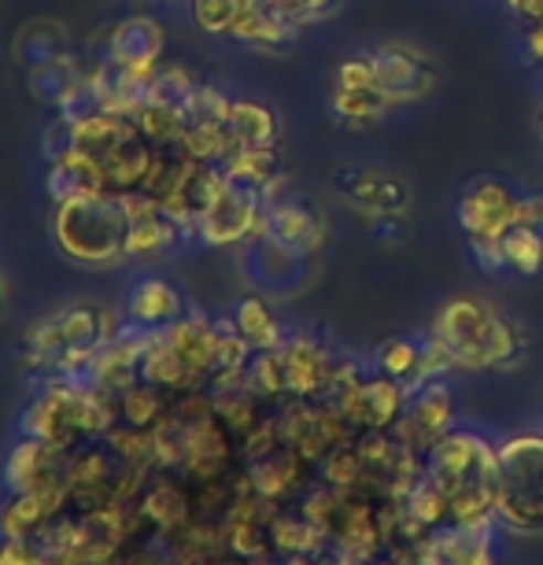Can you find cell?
Returning <instances> with one entry per match:
<instances>
[{
  "mask_svg": "<svg viewBox=\"0 0 543 565\" xmlns=\"http://www.w3.org/2000/svg\"><path fill=\"white\" fill-rule=\"evenodd\" d=\"M425 477L447 495V525L492 529L499 488V444L451 429L425 455Z\"/></svg>",
  "mask_w": 543,
  "mask_h": 565,
  "instance_id": "obj_1",
  "label": "cell"
},
{
  "mask_svg": "<svg viewBox=\"0 0 543 565\" xmlns=\"http://www.w3.org/2000/svg\"><path fill=\"white\" fill-rule=\"evenodd\" d=\"M119 425V396L85 377H52L23 411V436L74 451L85 440H104Z\"/></svg>",
  "mask_w": 543,
  "mask_h": 565,
  "instance_id": "obj_2",
  "label": "cell"
},
{
  "mask_svg": "<svg viewBox=\"0 0 543 565\" xmlns=\"http://www.w3.org/2000/svg\"><path fill=\"white\" fill-rule=\"evenodd\" d=\"M429 337L451 355L455 370H503L514 362L518 326L496 303L477 296H455L436 311Z\"/></svg>",
  "mask_w": 543,
  "mask_h": 565,
  "instance_id": "obj_3",
  "label": "cell"
},
{
  "mask_svg": "<svg viewBox=\"0 0 543 565\" xmlns=\"http://www.w3.org/2000/svg\"><path fill=\"white\" fill-rule=\"evenodd\" d=\"M219 322L207 315H181L178 322L152 329L141 359V381L163 392H196L207 388L215 370Z\"/></svg>",
  "mask_w": 543,
  "mask_h": 565,
  "instance_id": "obj_4",
  "label": "cell"
},
{
  "mask_svg": "<svg viewBox=\"0 0 543 565\" xmlns=\"http://www.w3.org/2000/svg\"><path fill=\"white\" fill-rule=\"evenodd\" d=\"M115 333H119V326H115V315L108 307L74 303L67 311L38 318L26 329L23 362L30 370H52L56 377H82L97 348Z\"/></svg>",
  "mask_w": 543,
  "mask_h": 565,
  "instance_id": "obj_5",
  "label": "cell"
},
{
  "mask_svg": "<svg viewBox=\"0 0 543 565\" xmlns=\"http://www.w3.org/2000/svg\"><path fill=\"white\" fill-rule=\"evenodd\" d=\"M52 237L67 259L82 266H111L126 259V200L108 189L63 200L52 215Z\"/></svg>",
  "mask_w": 543,
  "mask_h": 565,
  "instance_id": "obj_6",
  "label": "cell"
},
{
  "mask_svg": "<svg viewBox=\"0 0 543 565\" xmlns=\"http://www.w3.org/2000/svg\"><path fill=\"white\" fill-rule=\"evenodd\" d=\"M496 521L510 532H543V433H514L499 444Z\"/></svg>",
  "mask_w": 543,
  "mask_h": 565,
  "instance_id": "obj_7",
  "label": "cell"
},
{
  "mask_svg": "<svg viewBox=\"0 0 543 565\" xmlns=\"http://www.w3.org/2000/svg\"><path fill=\"white\" fill-rule=\"evenodd\" d=\"M196 237L211 248H233L244 241H266V204L259 189L226 181V189L196 222Z\"/></svg>",
  "mask_w": 543,
  "mask_h": 565,
  "instance_id": "obj_8",
  "label": "cell"
},
{
  "mask_svg": "<svg viewBox=\"0 0 543 565\" xmlns=\"http://www.w3.org/2000/svg\"><path fill=\"white\" fill-rule=\"evenodd\" d=\"M518 193L499 178H477L462 189L455 218L470 241H503L518 226Z\"/></svg>",
  "mask_w": 543,
  "mask_h": 565,
  "instance_id": "obj_9",
  "label": "cell"
},
{
  "mask_svg": "<svg viewBox=\"0 0 543 565\" xmlns=\"http://www.w3.org/2000/svg\"><path fill=\"white\" fill-rule=\"evenodd\" d=\"M377 89L392 104H418L436 89V63L425 49L407 41H388L374 49Z\"/></svg>",
  "mask_w": 543,
  "mask_h": 565,
  "instance_id": "obj_10",
  "label": "cell"
},
{
  "mask_svg": "<svg viewBox=\"0 0 543 565\" xmlns=\"http://www.w3.org/2000/svg\"><path fill=\"white\" fill-rule=\"evenodd\" d=\"M451 429H455L451 392H447L444 381H429V385H422L418 392H411L407 411L392 425V436H396V444L411 447V451L429 455Z\"/></svg>",
  "mask_w": 543,
  "mask_h": 565,
  "instance_id": "obj_11",
  "label": "cell"
},
{
  "mask_svg": "<svg viewBox=\"0 0 543 565\" xmlns=\"http://www.w3.org/2000/svg\"><path fill=\"white\" fill-rule=\"evenodd\" d=\"M278 351H281L289 396H300V399H326L329 396L333 373H337L333 348L322 344V340L311 333H296L285 340Z\"/></svg>",
  "mask_w": 543,
  "mask_h": 565,
  "instance_id": "obj_12",
  "label": "cell"
},
{
  "mask_svg": "<svg viewBox=\"0 0 543 565\" xmlns=\"http://www.w3.org/2000/svg\"><path fill=\"white\" fill-rule=\"evenodd\" d=\"M145 344H148V329H137V326L119 329L111 340H104L97 348V355L89 359V366L82 370V377L119 396V392H126L141 381Z\"/></svg>",
  "mask_w": 543,
  "mask_h": 565,
  "instance_id": "obj_13",
  "label": "cell"
},
{
  "mask_svg": "<svg viewBox=\"0 0 543 565\" xmlns=\"http://www.w3.org/2000/svg\"><path fill=\"white\" fill-rule=\"evenodd\" d=\"M141 130H137L134 115H115V111H89L82 119L67 122V145L78 148L82 156H89L97 167H108L126 145H134Z\"/></svg>",
  "mask_w": 543,
  "mask_h": 565,
  "instance_id": "obj_14",
  "label": "cell"
},
{
  "mask_svg": "<svg viewBox=\"0 0 543 565\" xmlns=\"http://www.w3.org/2000/svg\"><path fill=\"white\" fill-rule=\"evenodd\" d=\"M326 237L329 222L315 207L300 204V200H278L274 207H266V241H274L289 255L322 252Z\"/></svg>",
  "mask_w": 543,
  "mask_h": 565,
  "instance_id": "obj_15",
  "label": "cell"
},
{
  "mask_svg": "<svg viewBox=\"0 0 543 565\" xmlns=\"http://www.w3.org/2000/svg\"><path fill=\"white\" fill-rule=\"evenodd\" d=\"M63 466H67V451H60V447L45 440H34V436H23L4 462V481L12 488V495L38 492V488L63 484Z\"/></svg>",
  "mask_w": 543,
  "mask_h": 565,
  "instance_id": "obj_16",
  "label": "cell"
},
{
  "mask_svg": "<svg viewBox=\"0 0 543 565\" xmlns=\"http://www.w3.org/2000/svg\"><path fill=\"white\" fill-rule=\"evenodd\" d=\"M123 200H126V255L148 259V255L163 252L178 241V233H181L178 222L170 218L152 196L130 193Z\"/></svg>",
  "mask_w": 543,
  "mask_h": 565,
  "instance_id": "obj_17",
  "label": "cell"
},
{
  "mask_svg": "<svg viewBox=\"0 0 543 565\" xmlns=\"http://www.w3.org/2000/svg\"><path fill=\"white\" fill-rule=\"evenodd\" d=\"M163 52V26L152 23L148 15H134L111 30V63H119L141 82L156 78V60Z\"/></svg>",
  "mask_w": 543,
  "mask_h": 565,
  "instance_id": "obj_18",
  "label": "cell"
},
{
  "mask_svg": "<svg viewBox=\"0 0 543 565\" xmlns=\"http://www.w3.org/2000/svg\"><path fill=\"white\" fill-rule=\"evenodd\" d=\"M337 185L340 196L355 211H366V215H403L411 204L407 185L400 178L377 174V170H344Z\"/></svg>",
  "mask_w": 543,
  "mask_h": 565,
  "instance_id": "obj_19",
  "label": "cell"
},
{
  "mask_svg": "<svg viewBox=\"0 0 543 565\" xmlns=\"http://www.w3.org/2000/svg\"><path fill=\"white\" fill-rule=\"evenodd\" d=\"M71 503L67 484H49L38 492H15L12 503L0 510V540L4 536H38L49 521Z\"/></svg>",
  "mask_w": 543,
  "mask_h": 565,
  "instance_id": "obj_20",
  "label": "cell"
},
{
  "mask_svg": "<svg viewBox=\"0 0 543 565\" xmlns=\"http://www.w3.org/2000/svg\"><path fill=\"white\" fill-rule=\"evenodd\" d=\"M307 458L296 451V447L281 444L278 451H270L266 458H255L248 462V481L252 488L259 492L263 499H270V503H281V499H289L292 492H300L304 481H307Z\"/></svg>",
  "mask_w": 543,
  "mask_h": 565,
  "instance_id": "obj_21",
  "label": "cell"
},
{
  "mask_svg": "<svg viewBox=\"0 0 543 565\" xmlns=\"http://www.w3.org/2000/svg\"><path fill=\"white\" fill-rule=\"evenodd\" d=\"M185 315V300L170 281H159V277H148V281H137L130 289V300H126V318L137 329H163L170 322Z\"/></svg>",
  "mask_w": 543,
  "mask_h": 565,
  "instance_id": "obj_22",
  "label": "cell"
},
{
  "mask_svg": "<svg viewBox=\"0 0 543 565\" xmlns=\"http://www.w3.org/2000/svg\"><path fill=\"white\" fill-rule=\"evenodd\" d=\"M104 189V170L93 163L89 156H82L78 148H60L52 152L49 163V193L56 204L71 196H85V193H100Z\"/></svg>",
  "mask_w": 543,
  "mask_h": 565,
  "instance_id": "obj_23",
  "label": "cell"
},
{
  "mask_svg": "<svg viewBox=\"0 0 543 565\" xmlns=\"http://www.w3.org/2000/svg\"><path fill=\"white\" fill-rule=\"evenodd\" d=\"M292 34H296V26L285 23L270 0H241L237 19H233V30H230L233 41L259 45V49H278L285 41H292Z\"/></svg>",
  "mask_w": 543,
  "mask_h": 565,
  "instance_id": "obj_24",
  "label": "cell"
},
{
  "mask_svg": "<svg viewBox=\"0 0 543 565\" xmlns=\"http://www.w3.org/2000/svg\"><path fill=\"white\" fill-rule=\"evenodd\" d=\"M134 122L152 148H178L193 119H189V111L181 108V104L145 100L141 108L134 111Z\"/></svg>",
  "mask_w": 543,
  "mask_h": 565,
  "instance_id": "obj_25",
  "label": "cell"
},
{
  "mask_svg": "<svg viewBox=\"0 0 543 565\" xmlns=\"http://www.w3.org/2000/svg\"><path fill=\"white\" fill-rule=\"evenodd\" d=\"M226 126L230 134L237 137V145H248V148H270L278 145V115H274L266 104L259 100H244L237 97L230 104V115H226Z\"/></svg>",
  "mask_w": 543,
  "mask_h": 565,
  "instance_id": "obj_26",
  "label": "cell"
},
{
  "mask_svg": "<svg viewBox=\"0 0 543 565\" xmlns=\"http://www.w3.org/2000/svg\"><path fill=\"white\" fill-rule=\"evenodd\" d=\"M156 159V148L145 141V137H137L134 145H126L119 156L111 159L104 170V189L115 196H130V193H141L145 178H148V167H152Z\"/></svg>",
  "mask_w": 543,
  "mask_h": 565,
  "instance_id": "obj_27",
  "label": "cell"
},
{
  "mask_svg": "<svg viewBox=\"0 0 543 565\" xmlns=\"http://www.w3.org/2000/svg\"><path fill=\"white\" fill-rule=\"evenodd\" d=\"M141 518H148L163 532H178L193 521V503L174 481H152L141 495Z\"/></svg>",
  "mask_w": 543,
  "mask_h": 565,
  "instance_id": "obj_28",
  "label": "cell"
},
{
  "mask_svg": "<svg viewBox=\"0 0 543 565\" xmlns=\"http://www.w3.org/2000/svg\"><path fill=\"white\" fill-rule=\"evenodd\" d=\"M222 170H226V178L241 181V185L248 189H263L270 185L274 178L285 174L281 170V156L278 148H248V145H237L233 152L226 156V163H222Z\"/></svg>",
  "mask_w": 543,
  "mask_h": 565,
  "instance_id": "obj_29",
  "label": "cell"
},
{
  "mask_svg": "<svg viewBox=\"0 0 543 565\" xmlns=\"http://www.w3.org/2000/svg\"><path fill=\"white\" fill-rule=\"evenodd\" d=\"M211 396H215V418L226 425L237 440L244 433H252L255 425L266 418V399L248 385H237V388H226V392H211Z\"/></svg>",
  "mask_w": 543,
  "mask_h": 565,
  "instance_id": "obj_30",
  "label": "cell"
},
{
  "mask_svg": "<svg viewBox=\"0 0 543 565\" xmlns=\"http://www.w3.org/2000/svg\"><path fill=\"white\" fill-rule=\"evenodd\" d=\"M233 326H237V333L248 340L255 351H274L289 340L281 322L274 318V311L259 300V296H248V300L237 303V311H233Z\"/></svg>",
  "mask_w": 543,
  "mask_h": 565,
  "instance_id": "obj_31",
  "label": "cell"
},
{
  "mask_svg": "<svg viewBox=\"0 0 543 565\" xmlns=\"http://www.w3.org/2000/svg\"><path fill=\"white\" fill-rule=\"evenodd\" d=\"M388 108H392V100L377 85H366V89H333V111L348 130L377 126L388 115Z\"/></svg>",
  "mask_w": 543,
  "mask_h": 565,
  "instance_id": "obj_32",
  "label": "cell"
},
{
  "mask_svg": "<svg viewBox=\"0 0 543 565\" xmlns=\"http://www.w3.org/2000/svg\"><path fill=\"white\" fill-rule=\"evenodd\" d=\"M270 543L285 558H315L326 551V536L318 532L304 514H274L270 521Z\"/></svg>",
  "mask_w": 543,
  "mask_h": 565,
  "instance_id": "obj_33",
  "label": "cell"
},
{
  "mask_svg": "<svg viewBox=\"0 0 543 565\" xmlns=\"http://www.w3.org/2000/svg\"><path fill=\"white\" fill-rule=\"evenodd\" d=\"M170 399H174V392H163V388L148 385V381H137V385L119 392V422L137 425V429H152V425L167 418Z\"/></svg>",
  "mask_w": 543,
  "mask_h": 565,
  "instance_id": "obj_34",
  "label": "cell"
},
{
  "mask_svg": "<svg viewBox=\"0 0 543 565\" xmlns=\"http://www.w3.org/2000/svg\"><path fill=\"white\" fill-rule=\"evenodd\" d=\"M181 152L196 163H226V156L237 148V137L230 134L226 122H189L185 137H181Z\"/></svg>",
  "mask_w": 543,
  "mask_h": 565,
  "instance_id": "obj_35",
  "label": "cell"
},
{
  "mask_svg": "<svg viewBox=\"0 0 543 565\" xmlns=\"http://www.w3.org/2000/svg\"><path fill=\"white\" fill-rule=\"evenodd\" d=\"M226 547L244 562H263L274 551L270 543V521L259 518H233L226 525Z\"/></svg>",
  "mask_w": 543,
  "mask_h": 565,
  "instance_id": "obj_36",
  "label": "cell"
},
{
  "mask_svg": "<svg viewBox=\"0 0 543 565\" xmlns=\"http://www.w3.org/2000/svg\"><path fill=\"white\" fill-rule=\"evenodd\" d=\"M503 259L518 274H540L543 270V233L540 226H514L503 237Z\"/></svg>",
  "mask_w": 543,
  "mask_h": 565,
  "instance_id": "obj_37",
  "label": "cell"
},
{
  "mask_svg": "<svg viewBox=\"0 0 543 565\" xmlns=\"http://www.w3.org/2000/svg\"><path fill=\"white\" fill-rule=\"evenodd\" d=\"M248 388H255L266 403L274 399H289V385H285V366H281V351H255L248 362Z\"/></svg>",
  "mask_w": 543,
  "mask_h": 565,
  "instance_id": "obj_38",
  "label": "cell"
},
{
  "mask_svg": "<svg viewBox=\"0 0 543 565\" xmlns=\"http://www.w3.org/2000/svg\"><path fill=\"white\" fill-rule=\"evenodd\" d=\"M418 359H422V344L407 337H392L377 348V373L400 381V385H411V377L418 373Z\"/></svg>",
  "mask_w": 543,
  "mask_h": 565,
  "instance_id": "obj_39",
  "label": "cell"
},
{
  "mask_svg": "<svg viewBox=\"0 0 543 565\" xmlns=\"http://www.w3.org/2000/svg\"><path fill=\"white\" fill-rule=\"evenodd\" d=\"M322 481L340 488V492H362V458L355 451V444L333 447L322 458Z\"/></svg>",
  "mask_w": 543,
  "mask_h": 565,
  "instance_id": "obj_40",
  "label": "cell"
},
{
  "mask_svg": "<svg viewBox=\"0 0 543 565\" xmlns=\"http://www.w3.org/2000/svg\"><path fill=\"white\" fill-rule=\"evenodd\" d=\"M196 89H200V82L185 67H167V71H156V78L148 82L145 100H163V104H181V108H189V100H193Z\"/></svg>",
  "mask_w": 543,
  "mask_h": 565,
  "instance_id": "obj_41",
  "label": "cell"
},
{
  "mask_svg": "<svg viewBox=\"0 0 543 565\" xmlns=\"http://www.w3.org/2000/svg\"><path fill=\"white\" fill-rule=\"evenodd\" d=\"M237 8H241V0H189L193 23L211 38H230Z\"/></svg>",
  "mask_w": 543,
  "mask_h": 565,
  "instance_id": "obj_42",
  "label": "cell"
},
{
  "mask_svg": "<svg viewBox=\"0 0 543 565\" xmlns=\"http://www.w3.org/2000/svg\"><path fill=\"white\" fill-rule=\"evenodd\" d=\"M274 8H278V15L285 19L289 26H311L318 19H329L337 15L340 0H270Z\"/></svg>",
  "mask_w": 543,
  "mask_h": 565,
  "instance_id": "obj_43",
  "label": "cell"
},
{
  "mask_svg": "<svg viewBox=\"0 0 543 565\" xmlns=\"http://www.w3.org/2000/svg\"><path fill=\"white\" fill-rule=\"evenodd\" d=\"M281 447V429H278V418L274 414H266V418L255 425L252 433H244L237 440V455L244 462H255V458H266L270 451H278Z\"/></svg>",
  "mask_w": 543,
  "mask_h": 565,
  "instance_id": "obj_44",
  "label": "cell"
},
{
  "mask_svg": "<svg viewBox=\"0 0 543 565\" xmlns=\"http://www.w3.org/2000/svg\"><path fill=\"white\" fill-rule=\"evenodd\" d=\"M230 97L222 89H215V85L200 82V89L193 93V100H189V119L193 122H226L230 115Z\"/></svg>",
  "mask_w": 543,
  "mask_h": 565,
  "instance_id": "obj_45",
  "label": "cell"
},
{
  "mask_svg": "<svg viewBox=\"0 0 543 565\" xmlns=\"http://www.w3.org/2000/svg\"><path fill=\"white\" fill-rule=\"evenodd\" d=\"M366 85H377L374 52H359V56L340 60L333 89H366Z\"/></svg>",
  "mask_w": 543,
  "mask_h": 565,
  "instance_id": "obj_46",
  "label": "cell"
},
{
  "mask_svg": "<svg viewBox=\"0 0 543 565\" xmlns=\"http://www.w3.org/2000/svg\"><path fill=\"white\" fill-rule=\"evenodd\" d=\"M0 565H49V554L34 536H4L0 540Z\"/></svg>",
  "mask_w": 543,
  "mask_h": 565,
  "instance_id": "obj_47",
  "label": "cell"
},
{
  "mask_svg": "<svg viewBox=\"0 0 543 565\" xmlns=\"http://www.w3.org/2000/svg\"><path fill=\"white\" fill-rule=\"evenodd\" d=\"M473 244V259L485 266V270H499L507 266L503 259V241H470Z\"/></svg>",
  "mask_w": 543,
  "mask_h": 565,
  "instance_id": "obj_48",
  "label": "cell"
},
{
  "mask_svg": "<svg viewBox=\"0 0 543 565\" xmlns=\"http://www.w3.org/2000/svg\"><path fill=\"white\" fill-rule=\"evenodd\" d=\"M518 226H543V193L518 200Z\"/></svg>",
  "mask_w": 543,
  "mask_h": 565,
  "instance_id": "obj_49",
  "label": "cell"
},
{
  "mask_svg": "<svg viewBox=\"0 0 543 565\" xmlns=\"http://www.w3.org/2000/svg\"><path fill=\"white\" fill-rule=\"evenodd\" d=\"M503 4L510 8V15L521 19L525 26L543 23V0H503Z\"/></svg>",
  "mask_w": 543,
  "mask_h": 565,
  "instance_id": "obj_50",
  "label": "cell"
},
{
  "mask_svg": "<svg viewBox=\"0 0 543 565\" xmlns=\"http://www.w3.org/2000/svg\"><path fill=\"white\" fill-rule=\"evenodd\" d=\"M525 49H529V56L543 63V23L536 26H525Z\"/></svg>",
  "mask_w": 543,
  "mask_h": 565,
  "instance_id": "obj_51",
  "label": "cell"
},
{
  "mask_svg": "<svg viewBox=\"0 0 543 565\" xmlns=\"http://www.w3.org/2000/svg\"><path fill=\"white\" fill-rule=\"evenodd\" d=\"M130 565H170L163 554H156V551H145V554H137V558Z\"/></svg>",
  "mask_w": 543,
  "mask_h": 565,
  "instance_id": "obj_52",
  "label": "cell"
},
{
  "mask_svg": "<svg viewBox=\"0 0 543 565\" xmlns=\"http://www.w3.org/2000/svg\"><path fill=\"white\" fill-rule=\"evenodd\" d=\"M207 565H252V562H244V558L233 554V558H215V562H207Z\"/></svg>",
  "mask_w": 543,
  "mask_h": 565,
  "instance_id": "obj_53",
  "label": "cell"
},
{
  "mask_svg": "<svg viewBox=\"0 0 543 565\" xmlns=\"http://www.w3.org/2000/svg\"><path fill=\"white\" fill-rule=\"evenodd\" d=\"M536 130H540V141H543V111H540V119H536Z\"/></svg>",
  "mask_w": 543,
  "mask_h": 565,
  "instance_id": "obj_54",
  "label": "cell"
}]
</instances>
